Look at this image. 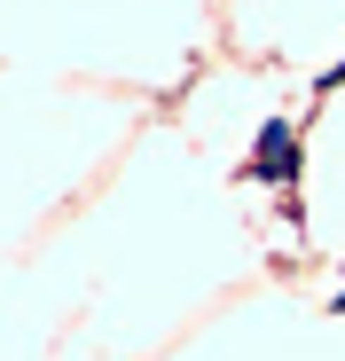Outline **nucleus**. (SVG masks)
Wrapping results in <instances>:
<instances>
[{
    "mask_svg": "<svg viewBox=\"0 0 345 361\" xmlns=\"http://www.w3.org/2000/svg\"><path fill=\"white\" fill-rule=\"evenodd\" d=\"M251 173H259V180H291V173H299V134H291V126H267Z\"/></svg>",
    "mask_w": 345,
    "mask_h": 361,
    "instance_id": "f257e3e1",
    "label": "nucleus"
}]
</instances>
